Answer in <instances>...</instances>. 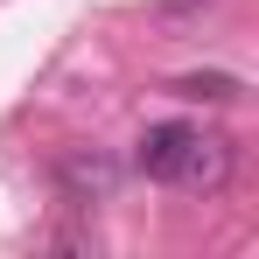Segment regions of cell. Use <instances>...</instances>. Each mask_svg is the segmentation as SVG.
Returning <instances> with one entry per match:
<instances>
[{"instance_id":"cell-1","label":"cell","mask_w":259,"mask_h":259,"mask_svg":"<svg viewBox=\"0 0 259 259\" xmlns=\"http://www.w3.org/2000/svg\"><path fill=\"white\" fill-rule=\"evenodd\" d=\"M133 168L154 175V182H175V189H224V175H231V140L189 126V119H161V126L140 133Z\"/></svg>"},{"instance_id":"cell-2","label":"cell","mask_w":259,"mask_h":259,"mask_svg":"<svg viewBox=\"0 0 259 259\" xmlns=\"http://www.w3.org/2000/svg\"><path fill=\"white\" fill-rule=\"evenodd\" d=\"M63 196H70V203H91V196H98V203H105V196H112V182H119V168H112V161H105V154H84V147H77V154H63Z\"/></svg>"},{"instance_id":"cell-3","label":"cell","mask_w":259,"mask_h":259,"mask_svg":"<svg viewBox=\"0 0 259 259\" xmlns=\"http://www.w3.org/2000/svg\"><path fill=\"white\" fill-rule=\"evenodd\" d=\"M175 98H238V77L203 70V77H175Z\"/></svg>"}]
</instances>
